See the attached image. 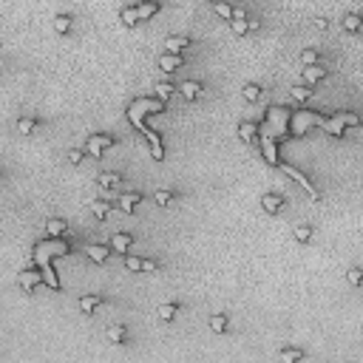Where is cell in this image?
<instances>
[{"label": "cell", "instance_id": "d4e9b609", "mask_svg": "<svg viewBox=\"0 0 363 363\" xmlns=\"http://www.w3.org/2000/svg\"><path fill=\"white\" fill-rule=\"evenodd\" d=\"M156 312H159L162 321H173V318L179 315V304H176V301H170V304H159V309H156Z\"/></svg>", "mask_w": 363, "mask_h": 363}, {"label": "cell", "instance_id": "4dcf8cb0", "mask_svg": "<svg viewBox=\"0 0 363 363\" xmlns=\"http://www.w3.org/2000/svg\"><path fill=\"white\" fill-rule=\"evenodd\" d=\"M344 29L346 31H360V14H357V12L346 14V17H344Z\"/></svg>", "mask_w": 363, "mask_h": 363}, {"label": "cell", "instance_id": "d6a6232c", "mask_svg": "<svg viewBox=\"0 0 363 363\" xmlns=\"http://www.w3.org/2000/svg\"><path fill=\"white\" fill-rule=\"evenodd\" d=\"M241 94H244V99H247V102H255V99L261 97V86H255V82H247V86H244V91H241Z\"/></svg>", "mask_w": 363, "mask_h": 363}, {"label": "cell", "instance_id": "3957f363", "mask_svg": "<svg viewBox=\"0 0 363 363\" xmlns=\"http://www.w3.org/2000/svg\"><path fill=\"white\" fill-rule=\"evenodd\" d=\"M324 114L318 111H309V108H301V111H292L289 114V136H304L307 131L312 128H321V122H324Z\"/></svg>", "mask_w": 363, "mask_h": 363}, {"label": "cell", "instance_id": "7a4b0ae2", "mask_svg": "<svg viewBox=\"0 0 363 363\" xmlns=\"http://www.w3.org/2000/svg\"><path fill=\"white\" fill-rule=\"evenodd\" d=\"M289 108L287 105H272L264 117V128L259 125V136H272V139H287L289 136Z\"/></svg>", "mask_w": 363, "mask_h": 363}, {"label": "cell", "instance_id": "484cf974", "mask_svg": "<svg viewBox=\"0 0 363 363\" xmlns=\"http://www.w3.org/2000/svg\"><path fill=\"white\" fill-rule=\"evenodd\" d=\"M210 329H213L216 335H224L227 332V315H213V318H210Z\"/></svg>", "mask_w": 363, "mask_h": 363}, {"label": "cell", "instance_id": "8d00e7d4", "mask_svg": "<svg viewBox=\"0 0 363 363\" xmlns=\"http://www.w3.org/2000/svg\"><path fill=\"white\" fill-rule=\"evenodd\" d=\"M122 23L125 26H136V23H139V17H136V6H125L122 9Z\"/></svg>", "mask_w": 363, "mask_h": 363}, {"label": "cell", "instance_id": "7bdbcfd3", "mask_svg": "<svg viewBox=\"0 0 363 363\" xmlns=\"http://www.w3.org/2000/svg\"><path fill=\"white\" fill-rule=\"evenodd\" d=\"M349 281L355 284V287L363 281V272H360V267H352V270H349Z\"/></svg>", "mask_w": 363, "mask_h": 363}, {"label": "cell", "instance_id": "83f0119b", "mask_svg": "<svg viewBox=\"0 0 363 363\" xmlns=\"http://www.w3.org/2000/svg\"><path fill=\"white\" fill-rule=\"evenodd\" d=\"M54 31L57 34H68V31H71V17H68V14H57L54 17Z\"/></svg>", "mask_w": 363, "mask_h": 363}, {"label": "cell", "instance_id": "6da1fadb", "mask_svg": "<svg viewBox=\"0 0 363 363\" xmlns=\"http://www.w3.org/2000/svg\"><path fill=\"white\" fill-rule=\"evenodd\" d=\"M162 108H165V102H162V99H145V97L128 105V119L142 131V134L148 136V142H151V154H154V159H159V162L165 159V148H162V139H159V136H156L154 131L145 125V114H159Z\"/></svg>", "mask_w": 363, "mask_h": 363}, {"label": "cell", "instance_id": "603a6c76", "mask_svg": "<svg viewBox=\"0 0 363 363\" xmlns=\"http://www.w3.org/2000/svg\"><path fill=\"white\" fill-rule=\"evenodd\" d=\"M99 187H105V190H111V187H117L119 182H122V176L119 173H99Z\"/></svg>", "mask_w": 363, "mask_h": 363}, {"label": "cell", "instance_id": "ffe728a7", "mask_svg": "<svg viewBox=\"0 0 363 363\" xmlns=\"http://www.w3.org/2000/svg\"><path fill=\"white\" fill-rule=\"evenodd\" d=\"M239 136L244 142H255L259 139V122H241L239 125Z\"/></svg>", "mask_w": 363, "mask_h": 363}, {"label": "cell", "instance_id": "5bb4252c", "mask_svg": "<svg viewBox=\"0 0 363 363\" xmlns=\"http://www.w3.org/2000/svg\"><path fill=\"white\" fill-rule=\"evenodd\" d=\"M187 46H190V37H185V34H170V37L165 40V49L170 51V54H182Z\"/></svg>", "mask_w": 363, "mask_h": 363}, {"label": "cell", "instance_id": "4316f807", "mask_svg": "<svg viewBox=\"0 0 363 363\" xmlns=\"http://www.w3.org/2000/svg\"><path fill=\"white\" fill-rule=\"evenodd\" d=\"M108 338H111L114 344H125L128 329H125V326H119V324H114V326H108Z\"/></svg>", "mask_w": 363, "mask_h": 363}, {"label": "cell", "instance_id": "8fae6325", "mask_svg": "<svg viewBox=\"0 0 363 363\" xmlns=\"http://www.w3.org/2000/svg\"><path fill=\"white\" fill-rule=\"evenodd\" d=\"M88 259L94 261V264H105V261H108V255H111V244H88Z\"/></svg>", "mask_w": 363, "mask_h": 363}, {"label": "cell", "instance_id": "30bf717a", "mask_svg": "<svg viewBox=\"0 0 363 363\" xmlns=\"http://www.w3.org/2000/svg\"><path fill=\"white\" fill-rule=\"evenodd\" d=\"M134 244H136V239L131 233H114V239H111V250L114 252H122V255H128Z\"/></svg>", "mask_w": 363, "mask_h": 363}, {"label": "cell", "instance_id": "44dd1931", "mask_svg": "<svg viewBox=\"0 0 363 363\" xmlns=\"http://www.w3.org/2000/svg\"><path fill=\"white\" fill-rule=\"evenodd\" d=\"M91 213H94V219L105 222V219L111 216V204H108V202H102V199H97V202H91Z\"/></svg>", "mask_w": 363, "mask_h": 363}, {"label": "cell", "instance_id": "7c38bea8", "mask_svg": "<svg viewBox=\"0 0 363 363\" xmlns=\"http://www.w3.org/2000/svg\"><path fill=\"white\" fill-rule=\"evenodd\" d=\"M159 9H162L159 0H139V3H136V17H139V20H151Z\"/></svg>", "mask_w": 363, "mask_h": 363}, {"label": "cell", "instance_id": "d6986e66", "mask_svg": "<svg viewBox=\"0 0 363 363\" xmlns=\"http://www.w3.org/2000/svg\"><path fill=\"white\" fill-rule=\"evenodd\" d=\"M46 236H49V239L68 236V224L62 222V219H49V222H46Z\"/></svg>", "mask_w": 363, "mask_h": 363}, {"label": "cell", "instance_id": "9a60e30c", "mask_svg": "<svg viewBox=\"0 0 363 363\" xmlns=\"http://www.w3.org/2000/svg\"><path fill=\"white\" fill-rule=\"evenodd\" d=\"M261 207H264V213L275 216V213H281V207H284V199L278 196V193H267V196H261Z\"/></svg>", "mask_w": 363, "mask_h": 363}, {"label": "cell", "instance_id": "277c9868", "mask_svg": "<svg viewBox=\"0 0 363 363\" xmlns=\"http://www.w3.org/2000/svg\"><path fill=\"white\" fill-rule=\"evenodd\" d=\"M357 125H360V117H357L355 111H338V114H332V117H326L324 122H321V128L329 136H344V128H357Z\"/></svg>", "mask_w": 363, "mask_h": 363}, {"label": "cell", "instance_id": "2e32d148", "mask_svg": "<svg viewBox=\"0 0 363 363\" xmlns=\"http://www.w3.org/2000/svg\"><path fill=\"white\" fill-rule=\"evenodd\" d=\"M142 202V193L136 190V193H122V196H119V210H122V213H136V204Z\"/></svg>", "mask_w": 363, "mask_h": 363}, {"label": "cell", "instance_id": "52a82bcc", "mask_svg": "<svg viewBox=\"0 0 363 363\" xmlns=\"http://www.w3.org/2000/svg\"><path fill=\"white\" fill-rule=\"evenodd\" d=\"M278 167H281V170H284V173H287V176H292V179H295L298 185H301V187H304V190H307V193H309V196H312V199H315V202H318V187H315V185H312V182H309V179H307V176H304V173H301V170H298V167H292V165H284V162H278Z\"/></svg>", "mask_w": 363, "mask_h": 363}, {"label": "cell", "instance_id": "b9f144b4", "mask_svg": "<svg viewBox=\"0 0 363 363\" xmlns=\"http://www.w3.org/2000/svg\"><path fill=\"white\" fill-rule=\"evenodd\" d=\"M156 270H159V264L154 259H142V272H156Z\"/></svg>", "mask_w": 363, "mask_h": 363}, {"label": "cell", "instance_id": "d590c367", "mask_svg": "<svg viewBox=\"0 0 363 363\" xmlns=\"http://www.w3.org/2000/svg\"><path fill=\"white\" fill-rule=\"evenodd\" d=\"M309 239H312V227H309V224H298V227H295V241L307 244Z\"/></svg>", "mask_w": 363, "mask_h": 363}, {"label": "cell", "instance_id": "e575fe53", "mask_svg": "<svg viewBox=\"0 0 363 363\" xmlns=\"http://www.w3.org/2000/svg\"><path fill=\"white\" fill-rule=\"evenodd\" d=\"M230 29H233V34H247L250 31L247 17H230Z\"/></svg>", "mask_w": 363, "mask_h": 363}, {"label": "cell", "instance_id": "9c48e42d", "mask_svg": "<svg viewBox=\"0 0 363 363\" xmlns=\"http://www.w3.org/2000/svg\"><path fill=\"white\" fill-rule=\"evenodd\" d=\"M261 142V151H264V159L270 162L272 167H278V162H281V156H278V142L272 139V136H259Z\"/></svg>", "mask_w": 363, "mask_h": 363}, {"label": "cell", "instance_id": "74e56055", "mask_svg": "<svg viewBox=\"0 0 363 363\" xmlns=\"http://www.w3.org/2000/svg\"><path fill=\"white\" fill-rule=\"evenodd\" d=\"M301 62L304 66H315V62H318V49H304L301 51Z\"/></svg>", "mask_w": 363, "mask_h": 363}, {"label": "cell", "instance_id": "ab89813d", "mask_svg": "<svg viewBox=\"0 0 363 363\" xmlns=\"http://www.w3.org/2000/svg\"><path fill=\"white\" fill-rule=\"evenodd\" d=\"M82 159H86V151H80V148H71V151H68V162H71V165H80Z\"/></svg>", "mask_w": 363, "mask_h": 363}, {"label": "cell", "instance_id": "60d3db41", "mask_svg": "<svg viewBox=\"0 0 363 363\" xmlns=\"http://www.w3.org/2000/svg\"><path fill=\"white\" fill-rule=\"evenodd\" d=\"M125 267H128L131 272H142V259H136V255H128V259H125Z\"/></svg>", "mask_w": 363, "mask_h": 363}, {"label": "cell", "instance_id": "f546056e", "mask_svg": "<svg viewBox=\"0 0 363 363\" xmlns=\"http://www.w3.org/2000/svg\"><path fill=\"white\" fill-rule=\"evenodd\" d=\"M213 9H216V14H219V17H224V20L233 17V6H230V3H224V0H213Z\"/></svg>", "mask_w": 363, "mask_h": 363}, {"label": "cell", "instance_id": "ba28073f", "mask_svg": "<svg viewBox=\"0 0 363 363\" xmlns=\"http://www.w3.org/2000/svg\"><path fill=\"white\" fill-rule=\"evenodd\" d=\"M43 281H46V278H43V272H40V270H23V272H20V287H23L26 295H31L34 287L43 284Z\"/></svg>", "mask_w": 363, "mask_h": 363}, {"label": "cell", "instance_id": "ee69618b", "mask_svg": "<svg viewBox=\"0 0 363 363\" xmlns=\"http://www.w3.org/2000/svg\"><path fill=\"white\" fill-rule=\"evenodd\" d=\"M315 26H318L321 31H326V29H329V20H326V17H318V23H315Z\"/></svg>", "mask_w": 363, "mask_h": 363}, {"label": "cell", "instance_id": "ac0fdd59", "mask_svg": "<svg viewBox=\"0 0 363 363\" xmlns=\"http://www.w3.org/2000/svg\"><path fill=\"white\" fill-rule=\"evenodd\" d=\"M179 91H182V97H185V99H190V102H193V99H199V97H202L204 86H202V82H196V80H185Z\"/></svg>", "mask_w": 363, "mask_h": 363}, {"label": "cell", "instance_id": "e0dca14e", "mask_svg": "<svg viewBox=\"0 0 363 363\" xmlns=\"http://www.w3.org/2000/svg\"><path fill=\"white\" fill-rule=\"evenodd\" d=\"M324 77H326V68H321L318 62H315V66H307V68H304V86H318Z\"/></svg>", "mask_w": 363, "mask_h": 363}, {"label": "cell", "instance_id": "7402d4cb", "mask_svg": "<svg viewBox=\"0 0 363 363\" xmlns=\"http://www.w3.org/2000/svg\"><path fill=\"white\" fill-rule=\"evenodd\" d=\"M312 94H315L312 86H304V82L292 88V99H295V102H309V99H312Z\"/></svg>", "mask_w": 363, "mask_h": 363}, {"label": "cell", "instance_id": "1f68e13d", "mask_svg": "<svg viewBox=\"0 0 363 363\" xmlns=\"http://www.w3.org/2000/svg\"><path fill=\"white\" fill-rule=\"evenodd\" d=\"M173 91H176V88H173L170 82H159V86H156V99H162V102H167V99L173 97Z\"/></svg>", "mask_w": 363, "mask_h": 363}, {"label": "cell", "instance_id": "f35d334b", "mask_svg": "<svg viewBox=\"0 0 363 363\" xmlns=\"http://www.w3.org/2000/svg\"><path fill=\"white\" fill-rule=\"evenodd\" d=\"M173 202V193L170 190H156V204H162V207H167V204Z\"/></svg>", "mask_w": 363, "mask_h": 363}, {"label": "cell", "instance_id": "4fadbf2b", "mask_svg": "<svg viewBox=\"0 0 363 363\" xmlns=\"http://www.w3.org/2000/svg\"><path fill=\"white\" fill-rule=\"evenodd\" d=\"M159 66H162V71L173 74L176 68H182V66H185V57H182V54H170V51H165V54L159 57Z\"/></svg>", "mask_w": 363, "mask_h": 363}, {"label": "cell", "instance_id": "8992f818", "mask_svg": "<svg viewBox=\"0 0 363 363\" xmlns=\"http://www.w3.org/2000/svg\"><path fill=\"white\" fill-rule=\"evenodd\" d=\"M114 142H117V139H114L111 134H91V136H88V145H86V151L94 156V159H99V156H102L105 151L111 148Z\"/></svg>", "mask_w": 363, "mask_h": 363}, {"label": "cell", "instance_id": "836d02e7", "mask_svg": "<svg viewBox=\"0 0 363 363\" xmlns=\"http://www.w3.org/2000/svg\"><path fill=\"white\" fill-rule=\"evenodd\" d=\"M34 128H37V119H34V117H23V119L17 122V131H20L23 136H29Z\"/></svg>", "mask_w": 363, "mask_h": 363}, {"label": "cell", "instance_id": "cb8c5ba5", "mask_svg": "<svg viewBox=\"0 0 363 363\" xmlns=\"http://www.w3.org/2000/svg\"><path fill=\"white\" fill-rule=\"evenodd\" d=\"M102 307V298L99 295H82L80 298V309L82 312H94V309H99Z\"/></svg>", "mask_w": 363, "mask_h": 363}, {"label": "cell", "instance_id": "5b68a950", "mask_svg": "<svg viewBox=\"0 0 363 363\" xmlns=\"http://www.w3.org/2000/svg\"><path fill=\"white\" fill-rule=\"evenodd\" d=\"M34 264L40 267V272H43V278H46V284H49L51 289H60V278H57V272L51 270V255L43 250V247H34Z\"/></svg>", "mask_w": 363, "mask_h": 363}, {"label": "cell", "instance_id": "f1b7e54d", "mask_svg": "<svg viewBox=\"0 0 363 363\" xmlns=\"http://www.w3.org/2000/svg\"><path fill=\"white\" fill-rule=\"evenodd\" d=\"M278 357H281L284 363H295V360H304V352L289 346V349H281V355H278Z\"/></svg>", "mask_w": 363, "mask_h": 363}]
</instances>
